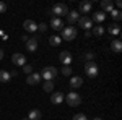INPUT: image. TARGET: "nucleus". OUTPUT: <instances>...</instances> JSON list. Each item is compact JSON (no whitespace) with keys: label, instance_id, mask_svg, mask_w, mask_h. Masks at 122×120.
Instances as JSON below:
<instances>
[{"label":"nucleus","instance_id":"nucleus-13","mask_svg":"<svg viewBox=\"0 0 122 120\" xmlns=\"http://www.w3.org/2000/svg\"><path fill=\"white\" fill-rule=\"evenodd\" d=\"M64 99H65V96H64L60 91L54 92V94L51 96V102H52V104H62V102H64Z\"/></svg>","mask_w":122,"mask_h":120},{"label":"nucleus","instance_id":"nucleus-28","mask_svg":"<svg viewBox=\"0 0 122 120\" xmlns=\"http://www.w3.org/2000/svg\"><path fill=\"white\" fill-rule=\"evenodd\" d=\"M23 72L26 75H31L33 73V65H23Z\"/></svg>","mask_w":122,"mask_h":120},{"label":"nucleus","instance_id":"nucleus-15","mask_svg":"<svg viewBox=\"0 0 122 120\" xmlns=\"http://www.w3.org/2000/svg\"><path fill=\"white\" fill-rule=\"evenodd\" d=\"M101 8H103L104 13H106V11L111 13V11L114 10V2L112 0H103V2H101Z\"/></svg>","mask_w":122,"mask_h":120},{"label":"nucleus","instance_id":"nucleus-22","mask_svg":"<svg viewBox=\"0 0 122 120\" xmlns=\"http://www.w3.org/2000/svg\"><path fill=\"white\" fill-rule=\"evenodd\" d=\"M11 80V75L7 70H0V83H8Z\"/></svg>","mask_w":122,"mask_h":120},{"label":"nucleus","instance_id":"nucleus-38","mask_svg":"<svg viewBox=\"0 0 122 120\" xmlns=\"http://www.w3.org/2000/svg\"><path fill=\"white\" fill-rule=\"evenodd\" d=\"M23 120H28V119H23Z\"/></svg>","mask_w":122,"mask_h":120},{"label":"nucleus","instance_id":"nucleus-27","mask_svg":"<svg viewBox=\"0 0 122 120\" xmlns=\"http://www.w3.org/2000/svg\"><path fill=\"white\" fill-rule=\"evenodd\" d=\"M83 58L86 60V62H93V60H94V54H93V52H85Z\"/></svg>","mask_w":122,"mask_h":120},{"label":"nucleus","instance_id":"nucleus-37","mask_svg":"<svg viewBox=\"0 0 122 120\" xmlns=\"http://www.w3.org/2000/svg\"><path fill=\"white\" fill-rule=\"evenodd\" d=\"M93 120H101V117H94V119Z\"/></svg>","mask_w":122,"mask_h":120},{"label":"nucleus","instance_id":"nucleus-23","mask_svg":"<svg viewBox=\"0 0 122 120\" xmlns=\"http://www.w3.org/2000/svg\"><path fill=\"white\" fill-rule=\"evenodd\" d=\"M60 42H62V39L59 36H51L49 37V44L52 47H57V46H60Z\"/></svg>","mask_w":122,"mask_h":120},{"label":"nucleus","instance_id":"nucleus-32","mask_svg":"<svg viewBox=\"0 0 122 120\" xmlns=\"http://www.w3.org/2000/svg\"><path fill=\"white\" fill-rule=\"evenodd\" d=\"M38 29H39V31H46L47 24H46V23H41V24H38Z\"/></svg>","mask_w":122,"mask_h":120},{"label":"nucleus","instance_id":"nucleus-24","mask_svg":"<svg viewBox=\"0 0 122 120\" xmlns=\"http://www.w3.org/2000/svg\"><path fill=\"white\" fill-rule=\"evenodd\" d=\"M93 36H98V37H101L104 34V28L103 26H93V33H91Z\"/></svg>","mask_w":122,"mask_h":120},{"label":"nucleus","instance_id":"nucleus-31","mask_svg":"<svg viewBox=\"0 0 122 120\" xmlns=\"http://www.w3.org/2000/svg\"><path fill=\"white\" fill-rule=\"evenodd\" d=\"M7 8H8V7H7V3H5V2H0V13H5Z\"/></svg>","mask_w":122,"mask_h":120},{"label":"nucleus","instance_id":"nucleus-4","mask_svg":"<svg viewBox=\"0 0 122 120\" xmlns=\"http://www.w3.org/2000/svg\"><path fill=\"white\" fill-rule=\"evenodd\" d=\"M65 101L67 104L70 106V107H76V106H80V102H81V97H80V94H76L75 91L68 92L65 96Z\"/></svg>","mask_w":122,"mask_h":120},{"label":"nucleus","instance_id":"nucleus-2","mask_svg":"<svg viewBox=\"0 0 122 120\" xmlns=\"http://www.w3.org/2000/svg\"><path fill=\"white\" fill-rule=\"evenodd\" d=\"M57 73H59V72H57L56 67H44L42 72H41L39 75H41V78H44L46 81H52V80L57 76Z\"/></svg>","mask_w":122,"mask_h":120},{"label":"nucleus","instance_id":"nucleus-3","mask_svg":"<svg viewBox=\"0 0 122 120\" xmlns=\"http://www.w3.org/2000/svg\"><path fill=\"white\" fill-rule=\"evenodd\" d=\"M85 73H86L88 78H96L99 75V68H98V65L94 63V62H86V65H85Z\"/></svg>","mask_w":122,"mask_h":120},{"label":"nucleus","instance_id":"nucleus-1","mask_svg":"<svg viewBox=\"0 0 122 120\" xmlns=\"http://www.w3.org/2000/svg\"><path fill=\"white\" fill-rule=\"evenodd\" d=\"M51 13L54 15V18H62V16H67L68 8H67L65 3H56L52 7V10H51Z\"/></svg>","mask_w":122,"mask_h":120},{"label":"nucleus","instance_id":"nucleus-17","mask_svg":"<svg viewBox=\"0 0 122 120\" xmlns=\"http://www.w3.org/2000/svg\"><path fill=\"white\" fill-rule=\"evenodd\" d=\"M91 11V2H81L78 5V13H90Z\"/></svg>","mask_w":122,"mask_h":120},{"label":"nucleus","instance_id":"nucleus-20","mask_svg":"<svg viewBox=\"0 0 122 120\" xmlns=\"http://www.w3.org/2000/svg\"><path fill=\"white\" fill-rule=\"evenodd\" d=\"M83 84V78H80V76H72L70 78V86L72 88H80Z\"/></svg>","mask_w":122,"mask_h":120},{"label":"nucleus","instance_id":"nucleus-8","mask_svg":"<svg viewBox=\"0 0 122 120\" xmlns=\"http://www.w3.org/2000/svg\"><path fill=\"white\" fill-rule=\"evenodd\" d=\"M78 24H80V28H83L85 31H90V29L93 28V21L90 18H86V16H80V19L76 21Z\"/></svg>","mask_w":122,"mask_h":120},{"label":"nucleus","instance_id":"nucleus-11","mask_svg":"<svg viewBox=\"0 0 122 120\" xmlns=\"http://www.w3.org/2000/svg\"><path fill=\"white\" fill-rule=\"evenodd\" d=\"M23 28L26 29L28 33H34V31H38V24H36L33 19H26V21L23 23Z\"/></svg>","mask_w":122,"mask_h":120},{"label":"nucleus","instance_id":"nucleus-29","mask_svg":"<svg viewBox=\"0 0 122 120\" xmlns=\"http://www.w3.org/2000/svg\"><path fill=\"white\" fill-rule=\"evenodd\" d=\"M62 75H65V76H72V68H70V67H64V68H62Z\"/></svg>","mask_w":122,"mask_h":120},{"label":"nucleus","instance_id":"nucleus-7","mask_svg":"<svg viewBox=\"0 0 122 120\" xmlns=\"http://www.w3.org/2000/svg\"><path fill=\"white\" fill-rule=\"evenodd\" d=\"M59 60H60V63H64V67H70V63H72V55H70V52H68V50L60 52V54H59Z\"/></svg>","mask_w":122,"mask_h":120},{"label":"nucleus","instance_id":"nucleus-16","mask_svg":"<svg viewBox=\"0 0 122 120\" xmlns=\"http://www.w3.org/2000/svg\"><path fill=\"white\" fill-rule=\"evenodd\" d=\"M51 26H52V29H56V31H60V29H64V21H62V18H52Z\"/></svg>","mask_w":122,"mask_h":120},{"label":"nucleus","instance_id":"nucleus-33","mask_svg":"<svg viewBox=\"0 0 122 120\" xmlns=\"http://www.w3.org/2000/svg\"><path fill=\"white\" fill-rule=\"evenodd\" d=\"M114 5H116V7H117V8H116V10H119V8H121V7H122V2H119V0H117V2H116V3H114Z\"/></svg>","mask_w":122,"mask_h":120},{"label":"nucleus","instance_id":"nucleus-18","mask_svg":"<svg viewBox=\"0 0 122 120\" xmlns=\"http://www.w3.org/2000/svg\"><path fill=\"white\" fill-rule=\"evenodd\" d=\"M41 117H42L41 110L33 109V110H29V114H28V117H26V119H28V120H41Z\"/></svg>","mask_w":122,"mask_h":120},{"label":"nucleus","instance_id":"nucleus-34","mask_svg":"<svg viewBox=\"0 0 122 120\" xmlns=\"http://www.w3.org/2000/svg\"><path fill=\"white\" fill-rule=\"evenodd\" d=\"M93 34H91V31H85V37H91Z\"/></svg>","mask_w":122,"mask_h":120},{"label":"nucleus","instance_id":"nucleus-25","mask_svg":"<svg viewBox=\"0 0 122 120\" xmlns=\"http://www.w3.org/2000/svg\"><path fill=\"white\" fill-rule=\"evenodd\" d=\"M111 16H112V19H116V21H121V19H122V11L114 8L112 11H111Z\"/></svg>","mask_w":122,"mask_h":120},{"label":"nucleus","instance_id":"nucleus-6","mask_svg":"<svg viewBox=\"0 0 122 120\" xmlns=\"http://www.w3.org/2000/svg\"><path fill=\"white\" fill-rule=\"evenodd\" d=\"M11 62H13V65H16V67H23V65H26V57L23 55L21 52H16V54L11 55Z\"/></svg>","mask_w":122,"mask_h":120},{"label":"nucleus","instance_id":"nucleus-35","mask_svg":"<svg viewBox=\"0 0 122 120\" xmlns=\"http://www.w3.org/2000/svg\"><path fill=\"white\" fill-rule=\"evenodd\" d=\"M28 39H29L28 36H21V41H25V42H28Z\"/></svg>","mask_w":122,"mask_h":120},{"label":"nucleus","instance_id":"nucleus-30","mask_svg":"<svg viewBox=\"0 0 122 120\" xmlns=\"http://www.w3.org/2000/svg\"><path fill=\"white\" fill-rule=\"evenodd\" d=\"M72 120H88V119H86L85 114H76V115H73V119H72Z\"/></svg>","mask_w":122,"mask_h":120},{"label":"nucleus","instance_id":"nucleus-5","mask_svg":"<svg viewBox=\"0 0 122 120\" xmlns=\"http://www.w3.org/2000/svg\"><path fill=\"white\" fill-rule=\"evenodd\" d=\"M75 37H76V29L73 26H64V29H62V39L73 41Z\"/></svg>","mask_w":122,"mask_h":120},{"label":"nucleus","instance_id":"nucleus-9","mask_svg":"<svg viewBox=\"0 0 122 120\" xmlns=\"http://www.w3.org/2000/svg\"><path fill=\"white\" fill-rule=\"evenodd\" d=\"M41 80H42V78H41L39 73H31V75H28V78H26V83L31 84V86H36V84H39Z\"/></svg>","mask_w":122,"mask_h":120},{"label":"nucleus","instance_id":"nucleus-19","mask_svg":"<svg viewBox=\"0 0 122 120\" xmlns=\"http://www.w3.org/2000/svg\"><path fill=\"white\" fill-rule=\"evenodd\" d=\"M104 19H106V13L104 11H96V13H93V19L91 21H94V23H103Z\"/></svg>","mask_w":122,"mask_h":120},{"label":"nucleus","instance_id":"nucleus-10","mask_svg":"<svg viewBox=\"0 0 122 120\" xmlns=\"http://www.w3.org/2000/svg\"><path fill=\"white\" fill-rule=\"evenodd\" d=\"M26 49H28V52H36L38 50V37H29L26 42Z\"/></svg>","mask_w":122,"mask_h":120},{"label":"nucleus","instance_id":"nucleus-26","mask_svg":"<svg viewBox=\"0 0 122 120\" xmlns=\"http://www.w3.org/2000/svg\"><path fill=\"white\" fill-rule=\"evenodd\" d=\"M42 89H44L46 92L52 91V89H54V83H52V81H46V83H44V86H42Z\"/></svg>","mask_w":122,"mask_h":120},{"label":"nucleus","instance_id":"nucleus-12","mask_svg":"<svg viewBox=\"0 0 122 120\" xmlns=\"http://www.w3.org/2000/svg\"><path fill=\"white\" fill-rule=\"evenodd\" d=\"M78 19H80V13H78V11L73 10V11H68V13H67V21H68V24H73Z\"/></svg>","mask_w":122,"mask_h":120},{"label":"nucleus","instance_id":"nucleus-36","mask_svg":"<svg viewBox=\"0 0 122 120\" xmlns=\"http://www.w3.org/2000/svg\"><path fill=\"white\" fill-rule=\"evenodd\" d=\"M3 55H5V54H3V50H2V49H0V60H2V58H3Z\"/></svg>","mask_w":122,"mask_h":120},{"label":"nucleus","instance_id":"nucleus-21","mask_svg":"<svg viewBox=\"0 0 122 120\" xmlns=\"http://www.w3.org/2000/svg\"><path fill=\"white\" fill-rule=\"evenodd\" d=\"M107 33H109L111 36H119V34H121V26H119V24H111V26L107 28Z\"/></svg>","mask_w":122,"mask_h":120},{"label":"nucleus","instance_id":"nucleus-14","mask_svg":"<svg viewBox=\"0 0 122 120\" xmlns=\"http://www.w3.org/2000/svg\"><path fill=\"white\" fill-rule=\"evenodd\" d=\"M111 50H112L114 54H121V52H122V42H121V39H114L112 42H111Z\"/></svg>","mask_w":122,"mask_h":120}]
</instances>
